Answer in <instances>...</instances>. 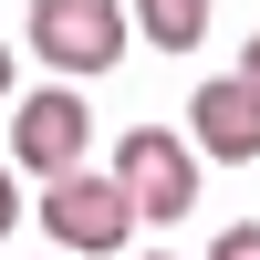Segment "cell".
<instances>
[{
    "label": "cell",
    "instance_id": "11",
    "mask_svg": "<svg viewBox=\"0 0 260 260\" xmlns=\"http://www.w3.org/2000/svg\"><path fill=\"white\" fill-rule=\"evenodd\" d=\"M52 260H62V250H52Z\"/></svg>",
    "mask_w": 260,
    "mask_h": 260
},
{
    "label": "cell",
    "instance_id": "10",
    "mask_svg": "<svg viewBox=\"0 0 260 260\" xmlns=\"http://www.w3.org/2000/svg\"><path fill=\"white\" fill-rule=\"evenodd\" d=\"M0 104H11V42H0Z\"/></svg>",
    "mask_w": 260,
    "mask_h": 260
},
{
    "label": "cell",
    "instance_id": "7",
    "mask_svg": "<svg viewBox=\"0 0 260 260\" xmlns=\"http://www.w3.org/2000/svg\"><path fill=\"white\" fill-rule=\"evenodd\" d=\"M208 260H260V219H250V229H219V240H208Z\"/></svg>",
    "mask_w": 260,
    "mask_h": 260
},
{
    "label": "cell",
    "instance_id": "5",
    "mask_svg": "<svg viewBox=\"0 0 260 260\" xmlns=\"http://www.w3.org/2000/svg\"><path fill=\"white\" fill-rule=\"evenodd\" d=\"M187 125H198V156H219V167H250L260 156V94L240 73H229V83H198V94H187Z\"/></svg>",
    "mask_w": 260,
    "mask_h": 260
},
{
    "label": "cell",
    "instance_id": "1",
    "mask_svg": "<svg viewBox=\"0 0 260 260\" xmlns=\"http://www.w3.org/2000/svg\"><path fill=\"white\" fill-rule=\"evenodd\" d=\"M125 42H136V21H125V0H31V52L52 62L62 83L83 73H115Z\"/></svg>",
    "mask_w": 260,
    "mask_h": 260
},
{
    "label": "cell",
    "instance_id": "9",
    "mask_svg": "<svg viewBox=\"0 0 260 260\" xmlns=\"http://www.w3.org/2000/svg\"><path fill=\"white\" fill-rule=\"evenodd\" d=\"M240 83H250V94H260V42H250V52H240Z\"/></svg>",
    "mask_w": 260,
    "mask_h": 260
},
{
    "label": "cell",
    "instance_id": "8",
    "mask_svg": "<svg viewBox=\"0 0 260 260\" xmlns=\"http://www.w3.org/2000/svg\"><path fill=\"white\" fill-rule=\"evenodd\" d=\"M11 219H21V187H11V167H0V240H11Z\"/></svg>",
    "mask_w": 260,
    "mask_h": 260
},
{
    "label": "cell",
    "instance_id": "2",
    "mask_svg": "<svg viewBox=\"0 0 260 260\" xmlns=\"http://www.w3.org/2000/svg\"><path fill=\"white\" fill-rule=\"evenodd\" d=\"M42 229H52V250H62V260H104V250L136 240V208H125V187H115V177L73 167V177L42 187Z\"/></svg>",
    "mask_w": 260,
    "mask_h": 260
},
{
    "label": "cell",
    "instance_id": "4",
    "mask_svg": "<svg viewBox=\"0 0 260 260\" xmlns=\"http://www.w3.org/2000/svg\"><path fill=\"white\" fill-rule=\"evenodd\" d=\"M83 146H94V115H83V94H73V83H42V94H21V104H11V156L31 167L42 187H52V177H73V167H83Z\"/></svg>",
    "mask_w": 260,
    "mask_h": 260
},
{
    "label": "cell",
    "instance_id": "6",
    "mask_svg": "<svg viewBox=\"0 0 260 260\" xmlns=\"http://www.w3.org/2000/svg\"><path fill=\"white\" fill-rule=\"evenodd\" d=\"M125 21L146 31V52H198L208 42V0H125Z\"/></svg>",
    "mask_w": 260,
    "mask_h": 260
},
{
    "label": "cell",
    "instance_id": "3",
    "mask_svg": "<svg viewBox=\"0 0 260 260\" xmlns=\"http://www.w3.org/2000/svg\"><path fill=\"white\" fill-rule=\"evenodd\" d=\"M115 187L136 219H187L198 208V146L167 136V125H136V136L115 146Z\"/></svg>",
    "mask_w": 260,
    "mask_h": 260
}]
</instances>
